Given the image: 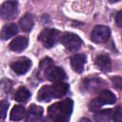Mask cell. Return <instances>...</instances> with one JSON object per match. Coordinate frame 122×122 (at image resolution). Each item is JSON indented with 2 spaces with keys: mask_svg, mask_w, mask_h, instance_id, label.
Masks as SVG:
<instances>
[{
  "mask_svg": "<svg viewBox=\"0 0 122 122\" xmlns=\"http://www.w3.org/2000/svg\"><path fill=\"white\" fill-rule=\"evenodd\" d=\"M73 102L71 99H65L51 105L48 110L49 118L51 122H69Z\"/></svg>",
  "mask_w": 122,
  "mask_h": 122,
  "instance_id": "obj_1",
  "label": "cell"
},
{
  "mask_svg": "<svg viewBox=\"0 0 122 122\" xmlns=\"http://www.w3.org/2000/svg\"><path fill=\"white\" fill-rule=\"evenodd\" d=\"M69 90V85L63 81L55 82L51 86H43L38 93L37 99L43 102H49L53 98H60L64 96Z\"/></svg>",
  "mask_w": 122,
  "mask_h": 122,
  "instance_id": "obj_2",
  "label": "cell"
},
{
  "mask_svg": "<svg viewBox=\"0 0 122 122\" xmlns=\"http://www.w3.org/2000/svg\"><path fill=\"white\" fill-rule=\"evenodd\" d=\"M60 38V31L56 29H46L39 34L38 39L45 48L53 47Z\"/></svg>",
  "mask_w": 122,
  "mask_h": 122,
  "instance_id": "obj_3",
  "label": "cell"
},
{
  "mask_svg": "<svg viewBox=\"0 0 122 122\" xmlns=\"http://www.w3.org/2000/svg\"><path fill=\"white\" fill-rule=\"evenodd\" d=\"M61 43L66 49L70 51H76L82 45V40L75 33L66 32L61 37Z\"/></svg>",
  "mask_w": 122,
  "mask_h": 122,
  "instance_id": "obj_4",
  "label": "cell"
},
{
  "mask_svg": "<svg viewBox=\"0 0 122 122\" xmlns=\"http://www.w3.org/2000/svg\"><path fill=\"white\" fill-rule=\"evenodd\" d=\"M111 35V30L106 26H95L92 31L91 39L94 43H104L106 42Z\"/></svg>",
  "mask_w": 122,
  "mask_h": 122,
  "instance_id": "obj_5",
  "label": "cell"
},
{
  "mask_svg": "<svg viewBox=\"0 0 122 122\" xmlns=\"http://www.w3.org/2000/svg\"><path fill=\"white\" fill-rule=\"evenodd\" d=\"M45 77L51 82H61L66 78V72L60 67L51 65L45 70Z\"/></svg>",
  "mask_w": 122,
  "mask_h": 122,
  "instance_id": "obj_6",
  "label": "cell"
},
{
  "mask_svg": "<svg viewBox=\"0 0 122 122\" xmlns=\"http://www.w3.org/2000/svg\"><path fill=\"white\" fill-rule=\"evenodd\" d=\"M18 12L17 10V2L15 1H7L4 2L1 10H0V14L3 19L6 20H10L16 17Z\"/></svg>",
  "mask_w": 122,
  "mask_h": 122,
  "instance_id": "obj_7",
  "label": "cell"
},
{
  "mask_svg": "<svg viewBox=\"0 0 122 122\" xmlns=\"http://www.w3.org/2000/svg\"><path fill=\"white\" fill-rule=\"evenodd\" d=\"M31 66V61L27 57H20L10 64V68L17 74L26 73Z\"/></svg>",
  "mask_w": 122,
  "mask_h": 122,
  "instance_id": "obj_8",
  "label": "cell"
},
{
  "mask_svg": "<svg viewBox=\"0 0 122 122\" xmlns=\"http://www.w3.org/2000/svg\"><path fill=\"white\" fill-rule=\"evenodd\" d=\"M86 55L85 54H74L71 57V65L74 71L80 73L84 71L86 64Z\"/></svg>",
  "mask_w": 122,
  "mask_h": 122,
  "instance_id": "obj_9",
  "label": "cell"
},
{
  "mask_svg": "<svg viewBox=\"0 0 122 122\" xmlns=\"http://www.w3.org/2000/svg\"><path fill=\"white\" fill-rule=\"evenodd\" d=\"M43 114V109L39 106L32 104L27 112L26 122H38Z\"/></svg>",
  "mask_w": 122,
  "mask_h": 122,
  "instance_id": "obj_10",
  "label": "cell"
},
{
  "mask_svg": "<svg viewBox=\"0 0 122 122\" xmlns=\"http://www.w3.org/2000/svg\"><path fill=\"white\" fill-rule=\"evenodd\" d=\"M29 40L26 36H18L10 43V49L13 51H22L28 46Z\"/></svg>",
  "mask_w": 122,
  "mask_h": 122,
  "instance_id": "obj_11",
  "label": "cell"
},
{
  "mask_svg": "<svg viewBox=\"0 0 122 122\" xmlns=\"http://www.w3.org/2000/svg\"><path fill=\"white\" fill-rule=\"evenodd\" d=\"M96 99L100 102V104L103 106L105 104H113L116 100L115 95L109 90H101L98 92V95Z\"/></svg>",
  "mask_w": 122,
  "mask_h": 122,
  "instance_id": "obj_12",
  "label": "cell"
},
{
  "mask_svg": "<svg viewBox=\"0 0 122 122\" xmlns=\"http://www.w3.org/2000/svg\"><path fill=\"white\" fill-rule=\"evenodd\" d=\"M95 65L103 71H109L112 68V62L107 54H99L95 58Z\"/></svg>",
  "mask_w": 122,
  "mask_h": 122,
  "instance_id": "obj_13",
  "label": "cell"
},
{
  "mask_svg": "<svg viewBox=\"0 0 122 122\" xmlns=\"http://www.w3.org/2000/svg\"><path fill=\"white\" fill-rule=\"evenodd\" d=\"M33 25H34V20H33V16L30 13H26L19 20V26L21 30L26 32L30 31L33 28Z\"/></svg>",
  "mask_w": 122,
  "mask_h": 122,
  "instance_id": "obj_14",
  "label": "cell"
},
{
  "mask_svg": "<svg viewBox=\"0 0 122 122\" xmlns=\"http://www.w3.org/2000/svg\"><path fill=\"white\" fill-rule=\"evenodd\" d=\"M18 30H17V26L13 23H10V24H6L2 30H1V38L3 40H7L12 36H14L17 33Z\"/></svg>",
  "mask_w": 122,
  "mask_h": 122,
  "instance_id": "obj_15",
  "label": "cell"
},
{
  "mask_svg": "<svg viewBox=\"0 0 122 122\" xmlns=\"http://www.w3.org/2000/svg\"><path fill=\"white\" fill-rule=\"evenodd\" d=\"M112 118V112L110 109L96 112L94 114V120L96 122H110Z\"/></svg>",
  "mask_w": 122,
  "mask_h": 122,
  "instance_id": "obj_16",
  "label": "cell"
},
{
  "mask_svg": "<svg viewBox=\"0 0 122 122\" xmlns=\"http://www.w3.org/2000/svg\"><path fill=\"white\" fill-rule=\"evenodd\" d=\"M25 115V109L21 105H15L10 114V118L12 121H19L21 120Z\"/></svg>",
  "mask_w": 122,
  "mask_h": 122,
  "instance_id": "obj_17",
  "label": "cell"
},
{
  "mask_svg": "<svg viewBox=\"0 0 122 122\" xmlns=\"http://www.w3.org/2000/svg\"><path fill=\"white\" fill-rule=\"evenodd\" d=\"M30 95V92H29V90H28L27 88H25V87H20V88H18L17 91L15 92L14 99H15L16 101H18V102L23 103V102H26V101L29 99Z\"/></svg>",
  "mask_w": 122,
  "mask_h": 122,
  "instance_id": "obj_18",
  "label": "cell"
},
{
  "mask_svg": "<svg viewBox=\"0 0 122 122\" xmlns=\"http://www.w3.org/2000/svg\"><path fill=\"white\" fill-rule=\"evenodd\" d=\"M84 90L86 91H94L95 89L100 88V80L97 79H86L83 82Z\"/></svg>",
  "mask_w": 122,
  "mask_h": 122,
  "instance_id": "obj_19",
  "label": "cell"
},
{
  "mask_svg": "<svg viewBox=\"0 0 122 122\" xmlns=\"http://www.w3.org/2000/svg\"><path fill=\"white\" fill-rule=\"evenodd\" d=\"M113 122H122V107L118 106L112 113Z\"/></svg>",
  "mask_w": 122,
  "mask_h": 122,
  "instance_id": "obj_20",
  "label": "cell"
},
{
  "mask_svg": "<svg viewBox=\"0 0 122 122\" xmlns=\"http://www.w3.org/2000/svg\"><path fill=\"white\" fill-rule=\"evenodd\" d=\"M101 107H102V105L100 104V102H99L96 98L92 99V100L90 102V104H89V110L92 111V112H96V111H98Z\"/></svg>",
  "mask_w": 122,
  "mask_h": 122,
  "instance_id": "obj_21",
  "label": "cell"
},
{
  "mask_svg": "<svg viewBox=\"0 0 122 122\" xmlns=\"http://www.w3.org/2000/svg\"><path fill=\"white\" fill-rule=\"evenodd\" d=\"M8 106H9V103L5 100L1 101L0 103V112H1V118L4 119L6 117V114H7V111H8Z\"/></svg>",
  "mask_w": 122,
  "mask_h": 122,
  "instance_id": "obj_22",
  "label": "cell"
},
{
  "mask_svg": "<svg viewBox=\"0 0 122 122\" xmlns=\"http://www.w3.org/2000/svg\"><path fill=\"white\" fill-rule=\"evenodd\" d=\"M112 82L116 88H118L119 90H122V77L121 76H113V77H112Z\"/></svg>",
  "mask_w": 122,
  "mask_h": 122,
  "instance_id": "obj_23",
  "label": "cell"
},
{
  "mask_svg": "<svg viewBox=\"0 0 122 122\" xmlns=\"http://www.w3.org/2000/svg\"><path fill=\"white\" fill-rule=\"evenodd\" d=\"M115 22L118 27H122V10H119L115 15Z\"/></svg>",
  "mask_w": 122,
  "mask_h": 122,
  "instance_id": "obj_24",
  "label": "cell"
},
{
  "mask_svg": "<svg viewBox=\"0 0 122 122\" xmlns=\"http://www.w3.org/2000/svg\"><path fill=\"white\" fill-rule=\"evenodd\" d=\"M78 122H92L90 119H88V118H81Z\"/></svg>",
  "mask_w": 122,
  "mask_h": 122,
  "instance_id": "obj_25",
  "label": "cell"
},
{
  "mask_svg": "<svg viewBox=\"0 0 122 122\" xmlns=\"http://www.w3.org/2000/svg\"><path fill=\"white\" fill-rule=\"evenodd\" d=\"M43 122H47V121H46V120H44V121H43Z\"/></svg>",
  "mask_w": 122,
  "mask_h": 122,
  "instance_id": "obj_26",
  "label": "cell"
}]
</instances>
